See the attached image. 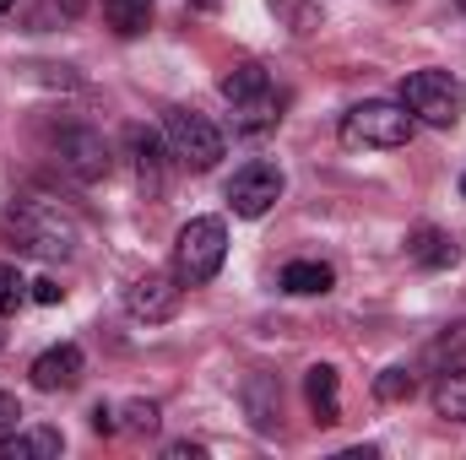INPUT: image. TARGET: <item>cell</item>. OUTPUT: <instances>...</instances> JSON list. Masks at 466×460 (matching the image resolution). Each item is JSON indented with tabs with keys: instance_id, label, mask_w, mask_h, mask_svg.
I'll return each mask as SVG.
<instances>
[{
	"instance_id": "6da1fadb",
	"label": "cell",
	"mask_w": 466,
	"mask_h": 460,
	"mask_svg": "<svg viewBox=\"0 0 466 460\" xmlns=\"http://www.w3.org/2000/svg\"><path fill=\"white\" fill-rule=\"evenodd\" d=\"M5 238L22 255H38V260H71L76 244H82V223L60 201L22 190V195L5 201Z\"/></svg>"
},
{
	"instance_id": "7a4b0ae2",
	"label": "cell",
	"mask_w": 466,
	"mask_h": 460,
	"mask_svg": "<svg viewBox=\"0 0 466 460\" xmlns=\"http://www.w3.org/2000/svg\"><path fill=\"white\" fill-rule=\"evenodd\" d=\"M412 130H418V119L407 115V104L396 98H369V104H352L342 125H337V135H342V146H363V152H396V146H407L412 141Z\"/></svg>"
},
{
	"instance_id": "3957f363",
	"label": "cell",
	"mask_w": 466,
	"mask_h": 460,
	"mask_svg": "<svg viewBox=\"0 0 466 460\" xmlns=\"http://www.w3.org/2000/svg\"><path fill=\"white\" fill-rule=\"evenodd\" d=\"M228 260V228L223 217H190L174 238V282L179 287H207Z\"/></svg>"
},
{
	"instance_id": "277c9868",
	"label": "cell",
	"mask_w": 466,
	"mask_h": 460,
	"mask_svg": "<svg viewBox=\"0 0 466 460\" xmlns=\"http://www.w3.org/2000/svg\"><path fill=\"white\" fill-rule=\"evenodd\" d=\"M223 98L233 104V130H244V135H260V130H271L282 119V93L271 87V76L255 60L233 65L223 76Z\"/></svg>"
},
{
	"instance_id": "5b68a950",
	"label": "cell",
	"mask_w": 466,
	"mask_h": 460,
	"mask_svg": "<svg viewBox=\"0 0 466 460\" xmlns=\"http://www.w3.org/2000/svg\"><path fill=\"white\" fill-rule=\"evenodd\" d=\"M401 104H407L412 119H423L434 130H451L466 115V87H461V76H451V71H412L401 82Z\"/></svg>"
},
{
	"instance_id": "8992f818",
	"label": "cell",
	"mask_w": 466,
	"mask_h": 460,
	"mask_svg": "<svg viewBox=\"0 0 466 460\" xmlns=\"http://www.w3.org/2000/svg\"><path fill=\"white\" fill-rule=\"evenodd\" d=\"M163 141H168L174 163H185L196 174L223 163V130L207 115H196V109H163Z\"/></svg>"
},
{
	"instance_id": "52a82bcc",
	"label": "cell",
	"mask_w": 466,
	"mask_h": 460,
	"mask_svg": "<svg viewBox=\"0 0 466 460\" xmlns=\"http://www.w3.org/2000/svg\"><path fill=\"white\" fill-rule=\"evenodd\" d=\"M282 190H288V179H282V168H277V163H266V157L244 163V168L228 179L233 217H266V212L282 201Z\"/></svg>"
},
{
	"instance_id": "ba28073f",
	"label": "cell",
	"mask_w": 466,
	"mask_h": 460,
	"mask_svg": "<svg viewBox=\"0 0 466 460\" xmlns=\"http://www.w3.org/2000/svg\"><path fill=\"white\" fill-rule=\"evenodd\" d=\"M55 157H60V168H66L71 179H82V185H98V179L109 174V141H104L98 130H87V125H66V130L55 135Z\"/></svg>"
},
{
	"instance_id": "9c48e42d",
	"label": "cell",
	"mask_w": 466,
	"mask_h": 460,
	"mask_svg": "<svg viewBox=\"0 0 466 460\" xmlns=\"http://www.w3.org/2000/svg\"><path fill=\"white\" fill-rule=\"evenodd\" d=\"M179 293H185V287H179L174 276H136V282L125 287V309H130V320L163 325V320H174Z\"/></svg>"
},
{
	"instance_id": "30bf717a",
	"label": "cell",
	"mask_w": 466,
	"mask_h": 460,
	"mask_svg": "<svg viewBox=\"0 0 466 460\" xmlns=\"http://www.w3.org/2000/svg\"><path fill=\"white\" fill-rule=\"evenodd\" d=\"M27 374H33V385H38L44 395H55V390H76L82 374H87V357H82V346L76 342H60V346H49V352H38Z\"/></svg>"
},
{
	"instance_id": "8fae6325",
	"label": "cell",
	"mask_w": 466,
	"mask_h": 460,
	"mask_svg": "<svg viewBox=\"0 0 466 460\" xmlns=\"http://www.w3.org/2000/svg\"><path fill=\"white\" fill-rule=\"evenodd\" d=\"M238 401H244V412H249V428H255V434H277L282 390H277V379H271V374H249V379H244V390H238Z\"/></svg>"
},
{
	"instance_id": "7c38bea8",
	"label": "cell",
	"mask_w": 466,
	"mask_h": 460,
	"mask_svg": "<svg viewBox=\"0 0 466 460\" xmlns=\"http://www.w3.org/2000/svg\"><path fill=\"white\" fill-rule=\"evenodd\" d=\"M342 379H337V368L331 363H315L309 374H304V395H309V412H315V423H342Z\"/></svg>"
},
{
	"instance_id": "4fadbf2b",
	"label": "cell",
	"mask_w": 466,
	"mask_h": 460,
	"mask_svg": "<svg viewBox=\"0 0 466 460\" xmlns=\"http://www.w3.org/2000/svg\"><path fill=\"white\" fill-rule=\"evenodd\" d=\"M125 146H130V157H136V174H141V185L157 195V190H163V141H157V130H147V125H130V130H125Z\"/></svg>"
},
{
	"instance_id": "5bb4252c",
	"label": "cell",
	"mask_w": 466,
	"mask_h": 460,
	"mask_svg": "<svg viewBox=\"0 0 466 460\" xmlns=\"http://www.w3.org/2000/svg\"><path fill=\"white\" fill-rule=\"evenodd\" d=\"M331 287H337V271L326 260H288L282 265V293H293V298H326Z\"/></svg>"
},
{
	"instance_id": "9a60e30c",
	"label": "cell",
	"mask_w": 466,
	"mask_h": 460,
	"mask_svg": "<svg viewBox=\"0 0 466 460\" xmlns=\"http://www.w3.org/2000/svg\"><path fill=\"white\" fill-rule=\"evenodd\" d=\"M66 439L60 428H27V434H0V460H44V455H60Z\"/></svg>"
},
{
	"instance_id": "2e32d148",
	"label": "cell",
	"mask_w": 466,
	"mask_h": 460,
	"mask_svg": "<svg viewBox=\"0 0 466 460\" xmlns=\"http://www.w3.org/2000/svg\"><path fill=\"white\" fill-rule=\"evenodd\" d=\"M407 255H412V265H423V271H445V265H456L461 260V249H456V238L440 228H418L407 238Z\"/></svg>"
},
{
	"instance_id": "e0dca14e",
	"label": "cell",
	"mask_w": 466,
	"mask_h": 460,
	"mask_svg": "<svg viewBox=\"0 0 466 460\" xmlns=\"http://www.w3.org/2000/svg\"><path fill=\"white\" fill-rule=\"evenodd\" d=\"M152 11H157V0H104V22L115 27L119 38L147 33L152 27Z\"/></svg>"
},
{
	"instance_id": "ac0fdd59",
	"label": "cell",
	"mask_w": 466,
	"mask_h": 460,
	"mask_svg": "<svg viewBox=\"0 0 466 460\" xmlns=\"http://www.w3.org/2000/svg\"><path fill=\"white\" fill-rule=\"evenodd\" d=\"M434 412L451 423H466V368H445L434 379Z\"/></svg>"
},
{
	"instance_id": "d6986e66",
	"label": "cell",
	"mask_w": 466,
	"mask_h": 460,
	"mask_svg": "<svg viewBox=\"0 0 466 460\" xmlns=\"http://www.w3.org/2000/svg\"><path fill=\"white\" fill-rule=\"evenodd\" d=\"M412 390H418L412 368H385V374L374 379V401H407Z\"/></svg>"
},
{
	"instance_id": "ffe728a7",
	"label": "cell",
	"mask_w": 466,
	"mask_h": 460,
	"mask_svg": "<svg viewBox=\"0 0 466 460\" xmlns=\"http://www.w3.org/2000/svg\"><path fill=\"white\" fill-rule=\"evenodd\" d=\"M119 428H130V434H157V423H163V412H157V401H125L119 406Z\"/></svg>"
},
{
	"instance_id": "44dd1931",
	"label": "cell",
	"mask_w": 466,
	"mask_h": 460,
	"mask_svg": "<svg viewBox=\"0 0 466 460\" xmlns=\"http://www.w3.org/2000/svg\"><path fill=\"white\" fill-rule=\"evenodd\" d=\"M27 287H33V282H22V276H16V265H5V260H0V320L22 309Z\"/></svg>"
},
{
	"instance_id": "7402d4cb",
	"label": "cell",
	"mask_w": 466,
	"mask_h": 460,
	"mask_svg": "<svg viewBox=\"0 0 466 460\" xmlns=\"http://www.w3.org/2000/svg\"><path fill=\"white\" fill-rule=\"evenodd\" d=\"M22 423V406H16V395H0V434H11Z\"/></svg>"
},
{
	"instance_id": "603a6c76",
	"label": "cell",
	"mask_w": 466,
	"mask_h": 460,
	"mask_svg": "<svg viewBox=\"0 0 466 460\" xmlns=\"http://www.w3.org/2000/svg\"><path fill=\"white\" fill-rule=\"evenodd\" d=\"M93 428H98V434H115V428H119V412L98 401V406H93Z\"/></svg>"
},
{
	"instance_id": "cb8c5ba5",
	"label": "cell",
	"mask_w": 466,
	"mask_h": 460,
	"mask_svg": "<svg viewBox=\"0 0 466 460\" xmlns=\"http://www.w3.org/2000/svg\"><path fill=\"white\" fill-rule=\"evenodd\" d=\"M33 298H38V304H60V298H66V287L44 276V282H33Z\"/></svg>"
},
{
	"instance_id": "d4e9b609",
	"label": "cell",
	"mask_w": 466,
	"mask_h": 460,
	"mask_svg": "<svg viewBox=\"0 0 466 460\" xmlns=\"http://www.w3.org/2000/svg\"><path fill=\"white\" fill-rule=\"evenodd\" d=\"M163 455H168V460H201V455H207V445H190V439H179V445H168Z\"/></svg>"
},
{
	"instance_id": "484cf974",
	"label": "cell",
	"mask_w": 466,
	"mask_h": 460,
	"mask_svg": "<svg viewBox=\"0 0 466 460\" xmlns=\"http://www.w3.org/2000/svg\"><path fill=\"white\" fill-rule=\"evenodd\" d=\"M440 346H445V352H461V346H466V325H456V331H451Z\"/></svg>"
},
{
	"instance_id": "4316f807",
	"label": "cell",
	"mask_w": 466,
	"mask_h": 460,
	"mask_svg": "<svg viewBox=\"0 0 466 460\" xmlns=\"http://www.w3.org/2000/svg\"><path fill=\"white\" fill-rule=\"evenodd\" d=\"M66 11H82V0H66Z\"/></svg>"
},
{
	"instance_id": "83f0119b",
	"label": "cell",
	"mask_w": 466,
	"mask_h": 460,
	"mask_svg": "<svg viewBox=\"0 0 466 460\" xmlns=\"http://www.w3.org/2000/svg\"><path fill=\"white\" fill-rule=\"evenodd\" d=\"M11 5H16V0H0V16H5V11H11Z\"/></svg>"
},
{
	"instance_id": "f1b7e54d",
	"label": "cell",
	"mask_w": 466,
	"mask_h": 460,
	"mask_svg": "<svg viewBox=\"0 0 466 460\" xmlns=\"http://www.w3.org/2000/svg\"><path fill=\"white\" fill-rule=\"evenodd\" d=\"M461 201H466V174H461Z\"/></svg>"
},
{
	"instance_id": "f546056e",
	"label": "cell",
	"mask_w": 466,
	"mask_h": 460,
	"mask_svg": "<svg viewBox=\"0 0 466 460\" xmlns=\"http://www.w3.org/2000/svg\"><path fill=\"white\" fill-rule=\"evenodd\" d=\"M461 11H466V0H461Z\"/></svg>"
}]
</instances>
